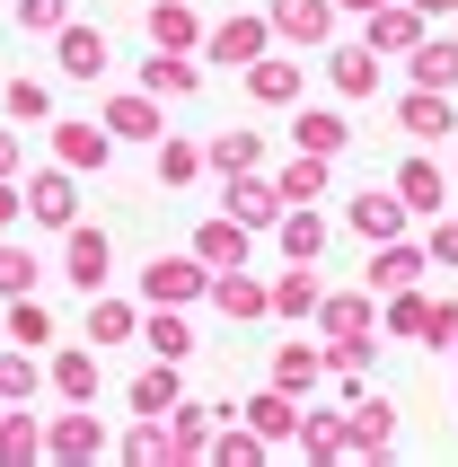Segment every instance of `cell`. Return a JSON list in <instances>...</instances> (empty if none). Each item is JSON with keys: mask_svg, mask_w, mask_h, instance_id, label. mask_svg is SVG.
<instances>
[{"mask_svg": "<svg viewBox=\"0 0 458 467\" xmlns=\"http://www.w3.org/2000/svg\"><path fill=\"white\" fill-rule=\"evenodd\" d=\"M71 274H79V283H98V274H106V238H98V230L71 238Z\"/></svg>", "mask_w": 458, "mask_h": 467, "instance_id": "1", "label": "cell"}, {"mask_svg": "<svg viewBox=\"0 0 458 467\" xmlns=\"http://www.w3.org/2000/svg\"><path fill=\"white\" fill-rule=\"evenodd\" d=\"M36 212H45V221H62V212H71V185L45 177V185H36Z\"/></svg>", "mask_w": 458, "mask_h": 467, "instance_id": "2", "label": "cell"}, {"mask_svg": "<svg viewBox=\"0 0 458 467\" xmlns=\"http://www.w3.org/2000/svg\"><path fill=\"white\" fill-rule=\"evenodd\" d=\"M26 283H36V265H26V256H0V291H26Z\"/></svg>", "mask_w": 458, "mask_h": 467, "instance_id": "3", "label": "cell"}, {"mask_svg": "<svg viewBox=\"0 0 458 467\" xmlns=\"http://www.w3.org/2000/svg\"><path fill=\"white\" fill-rule=\"evenodd\" d=\"M0 168H9V132H0Z\"/></svg>", "mask_w": 458, "mask_h": 467, "instance_id": "4", "label": "cell"}]
</instances>
